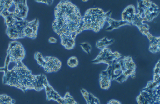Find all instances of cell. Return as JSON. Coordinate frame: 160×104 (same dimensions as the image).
Listing matches in <instances>:
<instances>
[{"label":"cell","mask_w":160,"mask_h":104,"mask_svg":"<svg viewBox=\"0 0 160 104\" xmlns=\"http://www.w3.org/2000/svg\"><path fill=\"white\" fill-rule=\"evenodd\" d=\"M52 26L60 36L61 44L67 50L74 49L77 35L87 30L84 18L78 7L71 2L61 0L54 9Z\"/></svg>","instance_id":"6da1fadb"},{"label":"cell","mask_w":160,"mask_h":104,"mask_svg":"<svg viewBox=\"0 0 160 104\" xmlns=\"http://www.w3.org/2000/svg\"><path fill=\"white\" fill-rule=\"evenodd\" d=\"M13 4L12 0H6L0 11V15L4 18L7 27V34L10 39L13 40L25 37L35 39L38 35L39 25L38 19L36 18L28 21L17 18L13 15L12 12L9 11Z\"/></svg>","instance_id":"7a4b0ae2"},{"label":"cell","mask_w":160,"mask_h":104,"mask_svg":"<svg viewBox=\"0 0 160 104\" xmlns=\"http://www.w3.org/2000/svg\"><path fill=\"white\" fill-rule=\"evenodd\" d=\"M8 67L6 65L4 67V84L20 89L24 92L29 90H35L36 75L32 74L22 61L16 63L10 70Z\"/></svg>","instance_id":"3957f363"},{"label":"cell","mask_w":160,"mask_h":104,"mask_svg":"<svg viewBox=\"0 0 160 104\" xmlns=\"http://www.w3.org/2000/svg\"><path fill=\"white\" fill-rule=\"evenodd\" d=\"M112 13L111 10L105 12L98 7L88 9L83 16L87 30L99 32L108 18L111 17Z\"/></svg>","instance_id":"277c9868"},{"label":"cell","mask_w":160,"mask_h":104,"mask_svg":"<svg viewBox=\"0 0 160 104\" xmlns=\"http://www.w3.org/2000/svg\"><path fill=\"white\" fill-rule=\"evenodd\" d=\"M160 84L150 81L137 97V102L138 104H160Z\"/></svg>","instance_id":"5b68a950"},{"label":"cell","mask_w":160,"mask_h":104,"mask_svg":"<svg viewBox=\"0 0 160 104\" xmlns=\"http://www.w3.org/2000/svg\"><path fill=\"white\" fill-rule=\"evenodd\" d=\"M25 56V51L22 44L17 41L9 42L7 52L5 65L8 66L10 62L22 61Z\"/></svg>","instance_id":"8992f818"},{"label":"cell","mask_w":160,"mask_h":104,"mask_svg":"<svg viewBox=\"0 0 160 104\" xmlns=\"http://www.w3.org/2000/svg\"><path fill=\"white\" fill-rule=\"evenodd\" d=\"M122 71V74L114 81L122 83L125 82L129 77L135 78L136 65L130 56L125 57L119 60Z\"/></svg>","instance_id":"52a82bcc"},{"label":"cell","mask_w":160,"mask_h":104,"mask_svg":"<svg viewBox=\"0 0 160 104\" xmlns=\"http://www.w3.org/2000/svg\"><path fill=\"white\" fill-rule=\"evenodd\" d=\"M137 9L141 13L146 21L151 22L160 13L158 6L149 0H138Z\"/></svg>","instance_id":"ba28073f"},{"label":"cell","mask_w":160,"mask_h":104,"mask_svg":"<svg viewBox=\"0 0 160 104\" xmlns=\"http://www.w3.org/2000/svg\"><path fill=\"white\" fill-rule=\"evenodd\" d=\"M122 55L118 52H112L107 47L102 50L97 56L91 61L94 64L103 63L110 65L118 61Z\"/></svg>","instance_id":"9c48e42d"},{"label":"cell","mask_w":160,"mask_h":104,"mask_svg":"<svg viewBox=\"0 0 160 104\" xmlns=\"http://www.w3.org/2000/svg\"><path fill=\"white\" fill-rule=\"evenodd\" d=\"M15 8L12 12L13 15L17 18L20 20H25L28 11L27 0H12Z\"/></svg>","instance_id":"30bf717a"},{"label":"cell","mask_w":160,"mask_h":104,"mask_svg":"<svg viewBox=\"0 0 160 104\" xmlns=\"http://www.w3.org/2000/svg\"><path fill=\"white\" fill-rule=\"evenodd\" d=\"M44 58L45 62L43 68L46 73L56 72L61 69L62 62L58 58L53 56H46Z\"/></svg>","instance_id":"8fae6325"},{"label":"cell","mask_w":160,"mask_h":104,"mask_svg":"<svg viewBox=\"0 0 160 104\" xmlns=\"http://www.w3.org/2000/svg\"><path fill=\"white\" fill-rule=\"evenodd\" d=\"M145 21L144 18L142 17V14L138 12V13H135L132 19L131 24L138 27L139 31L142 34L145 35L148 33L150 28V26L147 24L143 23V21Z\"/></svg>","instance_id":"7c38bea8"},{"label":"cell","mask_w":160,"mask_h":104,"mask_svg":"<svg viewBox=\"0 0 160 104\" xmlns=\"http://www.w3.org/2000/svg\"><path fill=\"white\" fill-rule=\"evenodd\" d=\"M111 78L109 69L108 67L102 71L99 75V82L101 89L108 90L110 87Z\"/></svg>","instance_id":"4fadbf2b"},{"label":"cell","mask_w":160,"mask_h":104,"mask_svg":"<svg viewBox=\"0 0 160 104\" xmlns=\"http://www.w3.org/2000/svg\"><path fill=\"white\" fill-rule=\"evenodd\" d=\"M149 41V50L153 53H155L160 50V37L152 36L149 32L146 35Z\"/></svg>","instance_id":"5bb4252c"},{"label":"cell","mask_w":160,"mask_h":104,"mask_svg":"<svg viewBox=\"0 0 160 104\" xmlns=\"http://www.w3.org/2000/svg\"><path fill=\"white\" fill-rule=\"evenodd\" d=\"M44 89L46 100L48 101L52 100L58 103L62 97L59 93L49 83L45 86Z\"/></svg>","instance_id":"9a60e30c"},{"label":"cell","mask_w":160,"mask_h":104,"mask_svg":"<svg viewBox=\"0 0 160 104\" xmlns=\"http://www.w3.org/2000/svg\"><path fill=\"white\" fill-rule=\"evenodd\" d=\"M135 13L134 6L133 5H129L122 12L121 15V20L128 22L131 24L132 19Z\"/></svg>","instance_id":"2e32d148"},{"label":"cell","mask_w":160,"mask_h":104,"mask_svg":"<svg viewBox=\"0 0 160 104\" xmlns=\"http://www.w3.org/2000/svg\"><path fill=\"white\" fill-rule=\"evenodd\" d=\"M107 21L109 24V26L106 28L105 30L108 31H112L122 26L131 25V24L128 22L123 21L121 20H116L111 17L108 18Z\"/></svg>","instance_id":"e0dca14e"},{"label":"cell","mask_w":160,"mask_h":104,"mask_svg":"<svg viewBox=\"0 0 160 104\" xmlns=\"http://www.w3.org/2000/svg\"><path fill=\"white\" fill-rule=\"evenodd\" d=\"M80 91L87 104H100L99 99L92 93L83 88L80 89Z\"/></svg>","instance_id":"ac0fdd59"},{"label":"cell","mask_w":160,"mask_h":104,"mask_svg":"<svg viewBox=\"0 0 160 104\" xmlns=\"http://www.w3.org/2000/svg\"><path fill=\"white\" fill-rule=\"evenodd\" d=\"M108 67L109 70L112 81L114 80L122 73L119 61L111 65H108Z\"/></svg>","instance_id":"d6986e66"},{"label":"cell","mask_w":160,"mask_h":104,"mask_svg":"<svg viewBox=\"0 0 160 104\" xmlns=\"http://www.w3.org/2000/svg\"><path fill=\"white\" fill-rule=\"evenodd\" d=\"M114 41L115 39H112L110 40H109L107 37H105L96 42V47L102 50L113 44Z\"/></svg>","instance_id":"ffe728a7"},{"label":"cell","mask_w":160,"mask_h":104,"mask_svg":"<svg viewBox=\"0 0 160 104\" xmlns=\"http://www.w3.org/2000/svg\"><path fill=\"white\" fill-rule=\"evenodd\" d=\"M160 60L156 64L153 70V80L154 82L160 84Z\"/></svg>","instance_id":"44dd1931"},{"label":"cell","mask_w":160,"mask_h":104,"mask_svg":"<svg viewBox=\"0 0 160 104\" xmlns=\"http://www.w3.org/2000/svg\"><path fill=\"white\" fill-rule=\"evenodd\" d=\"M62 97V104H79L68 92H66Z\"/></svg>","instance_id":"7402d4cb"},{"label":"cell","mask_w":160,"mask_h":104,"mask_svg":"<svg viewBox=\"0 0 160 104\" xmlns=\"http://www.w3.org/2000/svg\"><path fill=\"white\" fill-rule=\"evenodd\" d=\"M15 101L6 94H0V104H14Z\"/></svg>","instance_id":"603a6c76"},{"label":"cell","mask_w":160,"mask_h":104,"mask_svg":"<svg viewBox=\"0 0 160 104\" xmlns=\"http://www.w3.org/2000/svg\"><path fill=\"white\" fill-rule=\"evenodd\" d=\"M34 58L39 65L43 68L45 60L44 57L43 56L42 54L39 52H36L34 54Z\"/></svg>","instance_id":"cb8c5ba5"},{"label":"cell","mask_w":160,"mask_h":104,"mask_svg":"<svg viewBox=\"0 0 160 104\" xmlns=\"http://www.w3.org/2000/svg\"><path fill=\"white\" fill-rule=\"evenodd\" d=\"M67 65L70 68H74L78 66L79 62L78 58L75 56L70 57L67 61Z\"/></svg>","instance_id":"d4e9b609"},{"label":"cell","mask_w":160,"mask_h":104,"mask_svg":"<svg viewBox=\"0 0 160 104\" xmlns=\"http://www.w3.org/2000/svg\"><path fill=\"white\" fill-rule=\"evenodd\" d=\"M80 46L83 50L88 54H89L92 50V46L90 44L87 42H82L80 44Z\"/></svg>","instance_id":"484cf974"},{"label":"cell","mask_w":160,"mask_h":104,"mask_svg":"<svg viewBox=\"0 0 160 104\" xmlns=\"http://www.w3.org/2000/svg\"><path fill=\"white\" fill-rule=\"evenodd\" d=\"M35 1L37 2L43 3L49 5H52L53 2V0H36Z\"/></svg>","instance_id":"4316f807"},{"label":"cell","mask_w":160,"mask_h":104,"mask_svg":"<svg viewBox=\"0 0 160 104\" xmlns=\"http://www.w3.org/2000/svg\"><path fill=\"white\" fill-rule=\"evenodd\" d=\"M107 104H122V103L118 100L112 99L109 100Z\"/></svg>","instance_id":"83f0119b"},{"label":"cell","mask_w":160,"mask_h":104,"mask_svg":"<svg viewBox=\"0 0 160 104\" xmlns=\"http://www.w3.org/2000/svg\"><path fill=\"white\" fill-rule=\"evenodd\" d=\"M57 41V39L53 37H51L48 39V42L50 43H56Z\"/></svg>","instance_id":"f1b7e54d"},{"label":"cell","mask_w":160,"mask_h":104,"mask_svg":"<svg viewBox=\"0 0 160 104\" xmlns=\"http://www.w3.org/2000/svg\"><path fill=\"white\" fill-rule=\"evenodd\" d=\"M4 71V68L3 67H0V71L2 72Z\"/></svg>","instance_id":"f546056e"},{"label":"cell","mask_w":160,"mask_h":104,"mask_svg":"<svg viewBox=\"0 0 160 104\" xmlns=\"http://www.w3.org/2000/svg\"><path fill=\"white\" fill-rule=\"evenodd\" d=\"M82 1H88V0H85V1L82 0Z\"/></svg>","instance_id":"4dcf8cb0"}]
</instances>
